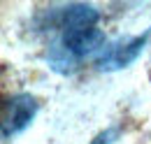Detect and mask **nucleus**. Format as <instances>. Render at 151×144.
Returning <instances> with one entry per match:
<instances>
[{"label": "nucleus", "mask_w": 151, "mask_h": 144, "mask_svg": "<svg viewBox=\"0 0 151 144\" xmlns=\"http://www.w3.org/2000/svg\"><path fill=\"white\" fill-rule=\"evenodd\" d=\"M35 114H37V100L30 93H17V95H12L5 102V109H2V135L9 137L14 132H21L33 121Z\"/></svg>", "instance_id": "obj_1"}, {"label": "nucleus", "mask_w": 151, "mask_h": 144, "mask_svg": "<svg viewBox=\"0 0 151 144\" xmlns=\"http://www.w3.org/2000/svg\"><path fill=\"white\" fill-rule=\"evenodd\" d=\"M144 44H147V35L128 40V42H119V44H114L107 54H102V58L98 60V68H105V70L126 68V65H130L132 60L137 58V54L142 51Z\"/></svg>", "instance_id": "obj_2"}, {"label": "nucleus", "mask_w": 151, "mask_h": 144, "mask_svg": "<svg viewBox=\"0 0 151 144\" xmlns=\"http://www.w3.org/2000/svg\"><path fill=\"white\" fill-rule=\"evenodd\" d=\"M98 26V12L91 5H72L63 14V33L93 30Z\"/></svg>", "instance_id": "obj_3"}, {"label": "nucleus", "mask_w": 151, "mask_h": 144, "mask_svg": "<svg viewBox=\"0 0 151 144\" xmlns=\"http://www.w3.org/2000/svg\"><path fill=\"white\" fill-rule=\"evenodd\" d=\"M116 137H119V128H109V130H102L91 144H112Z\"/></svg>", "instance_id": "obj_4"}]
</instances>
